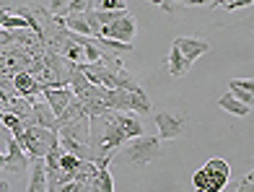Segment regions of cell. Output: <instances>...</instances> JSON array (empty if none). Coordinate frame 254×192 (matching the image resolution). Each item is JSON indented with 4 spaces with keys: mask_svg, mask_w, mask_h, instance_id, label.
Here are the masks:
<instances>
[{
    "mask_svg": "<svg viewBox=\"0 0 254 192\" xmlns=\"http://www.w3.org/2000/svg\"><path fill=\"white\" fill-rule=\"evenodd\" d=\"M42 94H44V101H47V107L55 112L57 117H60L63 112H65V107L75 99V94H73L67 86H57V88H47V86H44V88H42Z\"/></svg>",
    "mask_w": 254,
    "mask_h": 192,
    "instance_id": "5",
    "label": "cell"
},
{
    "mask_svg": "<svg viewBox=\"0 0 254 192\" xmlns=\"http://www.w3.org/2000/svg\"><path fill=\"white\" fill-rule=\"evenodd\" d=\"M96 8L94 10H127L125 0H94Z\"/></svg>",
    "mask_w": 254,
    "mask_h": 192,
    "instance_id": "22",
    "label": "cell"
},
{
    "mask_svg": "<svg viewBox=\"0 0 254 192\" xmlns=\"http://www.w3.org/2000/svg\"><path fill=\"white\" fill-rule=\"evenodd\" d=\"M26 156H47L52 148H57L60 145V135H57V130H47V128H39V125H31V122H26Z\"/></svg>",
    "mask_w": 254,
    "mask_h": 192,
    "instance_id": "2",
    "label": "cell"
},
{
    "mask_svg": "<svg viewBox=\"0 0 254 192\" xmlns=\"http://www.w3.org/2000/svg\"><path fill=\"white\" fill-rule=\"evenodd\" d=\"M65 8H67V0H50V16H63Z\"/></svg>",
    "mask_w": 254,
    "mask_h": 192,
    "instance_id": "28",
    "label": "cell"
},
{
    "mask_svg": "<svg viewBox=\"0 0 254 192\" xmlns=\"http://www.w3.org/2000/svg\"><path fill=\"white\" fill-rule=\"evenodd\" d=\"M29 161L31 159L21 151V145L16 143V138H10L8 140V153L3 159V169H5V172H13V174H24L29 169Z\"/></svg>",
    "mask_w": 254,
    "mask_h": 192,
    "instance_id": "6",
    "label": "cell"
},
{
    "mask_svg": "<svg viewBox=\"0 0 254 192\" xmlns=\"http://www.w3.org/2000/svg\"><path fill=\"white\" fill-rule=\"evenodd\" d=\"M174 47L184 55L187 63H194L197 58H202V55L210 50V44L202 42V39H194V37H179V39H174Z\"/></svg>",
    "mask_w": 254,
    "mask_h": 192,
    "instance_id": "8",
    "label": "cell"
},
{
    "mask_svg": "<svg viewBox=\"0 0 254 192\" xmlns=\"http://www.w3.org/2000/svg\"><path fill=\"white\" fill-rule=\"evenodd\" d=\"M135 29H137V24H135V16H132V13H125L122 18L112 21V24H107V26H101V29H99V37H104V39H117V42H127V44H132Z\"/></svg>",
    "mask_w": 254,
    "mask_h": 192,
    "instance_id": "4",
    "label": "cell"
},
{
    "mask_svg": "<svg viewBox=\"0 0 254 192\" xmlns=\"http://www.w3.org/2000/svg\"><path fill=\"white\" fill-rule=\"evenodd\" d=\"M161 3H169V0H161ZM158 3V5H161ZM174 3H182V5H194V0H174Z\"/></svg>",
    "mask_w": 254,
    "mask_h": 192,
    "instance_id": "32",
    "label": "cell"
},
{
    "mask_svg": "<svg viewBox=\"0 0 254 192\" xmlns=\"http://www.w3.org/2000/svg\"><path fill=\"white\" fill-rule=\"evenodd\" d=\"M91 190L94 192H114V179L109 174V164L96 166V177L91 179Z\"/></svg>",
    "mask_w": 254,
    "mask_h": 192,
    "instance_id": "15",
    "label": "cell"
},
{
    "mask_svg": "<svg viewBox=\"0 0 254 192\" xmlns=\"http://www.w3.org/2000/svg\"><path fill=\"white\" fill-rule=\"evenodd\" d=\"M114 78H117V88H122V91H143L140 83L135 81V75H130L125 67H117V70H114Z\"/></svg>",
    "mask_w": 254,
    "mask_h": 192,
    "instance_id": "18",
    "label": "cell"
},
{
    "mask_svg": "<svg viewBox=\"0 0 254 192\" xmlns=\"http://www.w3.org/2000/svg\"><path fill=\"white\" fill-rule=\"evenodd\" d=\"M228 88H231V96H236L241 104H247V107H252V101H254V83H252V78H234V81L228 83Z\"/></svg>",
    "mask_w": 254,
    "mask_h": 192,
    "instance_id": "12",
    "label": "cell"
},
{
    "mask_svg": "<svg viewBox=\"0 0 254 192\" xmlns=\"http://www.w3.org/2000/svg\"><path fill=\"white\" fill-rule=\"evenodd\" d=\"M236 192H254V174H252V172H247L244 177H241Z\"/></svg>",
    "mask_w": 254,
    "mask_h": 192,
    "instance_id": "26",
    "label": "cell"
},
{
    "mask_svg": "<svg viewBox=\"0 0 254 192\" xmlns=\"http://www.w3.org/2000/svg\"><path fill=\"white\" fill-rule=\"evenodd\" d=\"M218 107L226 109V112H231V115H236V117H249V115H252V107L241 104V101H239L236 96H231V94H226V96L218 99Z\"/></svg>",
    "mask_w": 254,
    "mask_h": 192,
    "instance_id": "16",
    "label": "cell"
},
{
    "mask_svg": "<svg viewBox=\"0 0 254 192\" xmlns=\"http://www.w3.org/2000/svg\"><path fill=\"white\" fill-rule=\"evenodd\" d=\"M3 159H5V156H3V153H0V169H3Z\"/></svg>",
    "mask_w": 254,
    "mask_h": 192,
    "instance_id": "33",
    "label": "cell"
},
{
    "mask_svg": "<svg viewBox=\"0 0 254 192\" xmlns=\"http://www.w3.org/2000/svg\"><path fill=\"white\" fill-rule=\"evenodd\" d=\"M29 169H31V179H29V192H47V169H44V156H29Z\"/></svg>",
    "mask_w": 254,
    "mask_h": 192,
    "instance_id": "10",
    "label": "cell"
},
{
    "mask_svg": "<svg viewBox=\"0 0 254 192\" xmlns=\"http://www.w3.org/2000/svg\"><path fill=\"white\" fill-rule=\"evenodd\" d=\"M31 125L47 128V130H57V115L47 107V101L39 104V101H31Z\"/></svg>",
    "mask_w": 254,
    "mask_h": 192,
    "instance_id": "11",
    "label": "cell"
},
{
    "mask_svg": "<svg viewBox=\"0 0 254 192\" xmlns=\"http://www.w3.org/2000/svg\"><path fill=\"white\" fill-rule=\"evenodd\" d=\"M254 3V0H231V3L228 5H223L226 10H236V8H249Z\"/></svg>",
    "mask_w": 254,
    "mask_h": 192,
    "instance_id": "29",
    "label": "cell"
},
{
    "mask_svg": "<svg viewBox=\"0 0 254 192\" xmlns=\"http://www.w3.org/2000/svg\"><path fill=\"white\" fill-rule=\"evenodd\" d=\"M60 148L65 153H73L75 159H80V161H94V151H91L88 143H78V140H70V138H60Z\"/></svg>",
    "mask_w": 254,
    "mask_h": 192,
    "instance_id": "14",
    "label": "cell"
},
{
    "mask_svg": "<svg viewBox=\"0 0 254 192\" xmlns=\"http://www.w3.org/2000/svg\"><path fill=\"white\" fill-rule=\"evenodd\" d=\"M125 13H130V10H96V18H99L101 26H107V24H112V21L122 18Z\"/></svg>",
    "mask_w": 254,
    "mask_h": 192,
    "instance_id": "21",
    "label": "cell"
},
{
    "mask_svg": "<svg viewBox=\"0 0 254 192\" xmlns=\"http://www.w3.org/2000/svg\"><path fill=\"white\" fill-rule=\"evenodd\" d=\"M114 122L120 125V130L125 132L127 140L145 135V132H143V117L135 115V112H114Z\"/></svg>",
    "mask_w": 254,
    "mask_h": 192,
    "instance_id": "7",
    "label": "cell"
},
{
    "mask_svg": "<svg viewBox=\"0 0 254 192\" xmlns=\"http://www.w3.org/2000/svg\"><path fill=\"white\" fill-rule=\"evenodd\" d=\"M190 67H192V63H187L184 60V55L171 44V52H169V58H166V70L174 75V78H184L190 73Z\"/></svg>",
    "mask_w": 254,
    "mask_h": 192,
    "instance_id": "13",
    "label": "cell"
},
{
    "mask_svg": "<svg viewBox=\"0 0 254 192\" xmlns=\"http://www.w3.org/2000/svg\"><path fill=\"white\" fill-rule=\"evenodd\" d=\"M13 88H16V94H18V96H24V99L34 101V96L42 94V88H44V86H42L31 73H24V70H21V73L13 75Z\"/></svg>",
    "mask_w": 254,
    "mask_h": 192,
    "instance_id": "9",
    "label": "cell"
},
{
    "mask_svg": "<svg viewBox=\"0 0 254 192\" xmlns=\"http://www.w3.org/2000/svg\"><path fill=\"white\" fill-rule=\"evenodd\" d=\"M156 128H158V138L161 140H177L187 128V117L177 115V112H158L153 117Z\"/></svg>",
    "mask_w": 254,
    "mask_h": 192,
    "instance_id": "3",
    "label": "cell"
},
{
    "mask_svg": "<svg viewBox=\"0 0 254 192\" xmlns=\"http://www.w3.org/2000/svg\"><path fill=\"white\" fill-rule=\"evenodd\" d=\"M80 166V159H75V156L73 153H65L63 151V156H60V172H75V169Z\"/></svg>",
    "mask_w": 254,
    "mask_h": 192,
    "instance_id": "23",
    "label": "cell"
},
{
    "mask_svg": "<svg viewBox=\"0 0 254 192\" xmlns=\"http://www.w3.org/2000/svg\"><path fill=\"white\" fill-rule=\"evenodd\" d=\"M127 161L135 166H148L158 161L164 156V148H161V138L158 135H140V138H132L130 145L125 148Z\"/></svg>",
    "mask_w": 254,
    "mask_h": 192,
    "instance_id": "1",
    "label": "cell"
},
{
    "mask_svg": "<svg viewBox=\"0 0 254 192\" xmlns=\"http://www.w3.org/2000/svg\"><path fill=\"white\" fill-rule=\"evenodd\" d=\"M18 42V31H5L0 29V47H13Z\"/></svg>",
    "mask_w": 254,
    "mask_h": 192,
    "instance_id": "25",
    "label": "cell"
},
{
    "mask_svg": "<svg viewBox=\"0 0 254 192\" xmlns=\"http://www.w3.org/2000/svg\"><path fill=\"white\" fill-rule=\"evenodd\" d=\"M83 16H86V24H88L91 37H99L101 24H99V18H96V10H94V8H86V10H83Z\"/></svg>",
    "mask_w": 254,
    "mask_h": 192,
    "instance_id": "24",
    "label": "cell"
},
{
    "mask_svg": "<svg viewBox=\"0 0 254 192\" xmlns=\"http://www.w3.org/2000/svg\"><path fill=\"white\" fill-rule=\"evenodd\" d=\"M47 192H55V190H47Z\"/></svg>",
    "mask_w": 254,
    "mask_h": 192,
    "instance_id": "34",
    "label": "cell"
},
{
    "mask_svg": "<svg viewBox=\"0 0 254 192\" xmlns=\"http://www.w3.org/2000/svg\"><path fill=\"white\" fill-rule=\"evenodd\" d=\"M8 13H13V8H0V29H3V18H5Z\"/></svg>",
    "mask_w": 254,
    "mask_h": 192,
    "instance_id": "30",
    "label": "cell"
},
{
    "mask_svg": "<svg viewBox=\"0 0 254 192\" xmlns=\"http://www.w3.org/2000/svg\"><path fill=\"white\" fill-rule=\"evenodd\" d=\"M192 179H194V187H197V192H202L205 185H207V172H205V169H197Z\"/></svg>",
    "mask_w": 254,
    "mask_h": 192,
    "instance_id": "27",
    "label": "cell"
},
{
    "mask_svg": "<svg viewBox=\"0 0 254 192\" xmlns=\"http://www.w3.org/2000/svg\"><path fill=\"white\" fill-rule=\"evenodd\" d=\"M202 169H205L207 174H213V177H223V179H228V174H231V166H228V161H226V159H218V156L207 161Z\"/></svg>",
    "mask_w": 254,
    "mask_h": 192,
    "instance_id": "19",
    "label": "cell"
},
{
    "mask_svg": "<svg viewBox=\"0 0 254 192\" xmlns=\"http://www.w3.org/2000/svg\"><path fill=\"white\" fill-rule=\"evenodd\" d=\"M0 192H10V182H8V179H0Z\"/></svg>",
    "mask_w": 254,
    "mask_h": 192,
    "instance_id": "31",
    "label": "cell"
},
{
    "mask_svg": "<svg viewBox=\"0 0 254 192\" xmlns=\"http://www.w3.org/2000/svg\"><path fill=\"white\" fill-rule=\"evenodd\" d=\"M96 44L104 50V52H109V55H127V52H132V44H127V42H117V39H104V37H94Z\"/></svg>",
    "mask_w": 254,
    "mask_h": 192,
    "instance_id": "17",
    "label": "cell"
},
{
    "mask_svg": "<svg viewBox=\"0 0 254 192\" xmlns=\"http://www.w3.org/2000/svg\"><path fill=\"white\" fill-rule=\"evenodd\" d=\"M26 26H29V24H26L21 16H16V13H8V16L3 18V29H5V31H24Z\"/></svg>",
    "mask_w": 254,
    "mask_h": 192,
    "instance_id": "20",
    "label": "cell"
}]
</instances>
